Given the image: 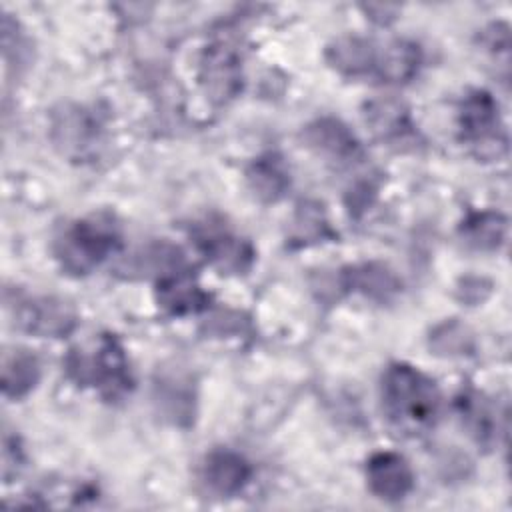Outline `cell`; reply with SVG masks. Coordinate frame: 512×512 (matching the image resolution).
<instances>
[{
    "mask_svg": "<svg viewBox=\"0 0 512 512\" xmlns=\"http://www.w3.org/2000/svg\"><path fill=\"white\" fill-rule=\"evenodd\" d=\"M380 398L386 420L398 432L422 434L436 422L438 388L434 380L410 364L394 362L384 370Z\"/></svg>",
    "mask_w": 512,
    "mask_h": 512,
    "instance_id": "1",
    "label": "cell"
},
{
    "mask_svg": "<svg viewBox=\"0 0 512 512\" xmlns=\"http://www.w3.org/2000/svg\"><path fill=\"white\" fill-rule=\"evenodd\" d=\"M120 248V230L112 216L92 214L68 226L54 244L62 270L74 276L92 272Z\"/></svg>",
    "mask_w": 512,
    "mask_h": 512,
    "instance_id": "2",
    "label": "cell"
},
{
    "mask_svg": "<svg viewBox=\"0 0 512 512\" xmlns=\"http://www.w3.org/2000/svg\"><path fill=\"white\" fill-rule=\"evenodd\" d=\"M66 366L74 380L96 386L98 392L112 402L124 398L134 386L126 352L112 334L100 336L92 356H84L82 350H72Z\"/></svg>",
    "mask_w": 512,
    "mask_h": 512,
    "instance_id": "3",
    "label": "cell"
},
{
    "mask_svg": "<svg viewBox=\"0 0 512 512\" xmlns=\"http://www.w3.org/2000/svg\"><path fill=\"white\" fill-rule=\"evenodd\" d=\"M460 136L476 148H492L496 156L506 150V134L500 122L498 102L486 90H472L460 104Z\"/></svg>",
    "mask_w": 512,
    "mask_h": 512,
    "instance_id": "4",
    "label": "cell"
},
{
    "mask_svg": "<svg viewBox=\"0 0 512 512\" xmlns=\"http://www.w3.org/2000/svg\"><path fill=\"white\" fill-rule=\"evenodd\" d=\"M194 242L198 250L224 272H244L254 260L252 246L232 234L220 222H202L194 228Z\"/></svg>",
    "mask_w": 512,
    "mask_h": 512,
    "instance_id": "5",
    "label": "cell"
},
{
    "mask_svg": "<svg viewBox=\"0 0 512 512\" xmlns=\"http://www.w3.org/2000/svg\"><path fill=\"white\" fill-rule=\"evenodd\" d=\"M200 84L218 104L232 100L242 88L240 54L226 42H214L206 48L200 64Z\"/></svg>",
    "mask_w": 512,
    "mask_h": 512,
    "instance_id": "6",
    "label": "cell"
},
{
    "mask_svg": "<svg viewBox=\"0 0 512 512\" xmlns=\"http://www.w3.org/2000/svg\"><path fill=\"white\" fill-rule=\"evenodd\" d=\"M366 480L370 492L386 502L404 500L414 488V472L396 452L372 454L366 462Z\"/></svg>",
    "mask_w": 512,
    "mask_h": 512,
    "instance_id": "7",
    "label": "cell"
},
{
    "mask_svg": "<svg viewBox=\"0 0 512 512\" xmlns=\"http://www.w3.org/2000/svg\"><path fill=\"white\" fill-rule=\"evenodd\" d=\"M306 144L320 156L336 164H350L362 156L360 142L336 118H318L304 128Z\"/></svg>",
    "mask_w": 512,
    "mask_h": 512,
    "instance_id": "8",
    "label": "cell"
},
{
    "mask_svg": "<svg viewBox=\"0 0 512 512\" xmlns=\"http://www.w3.org/2000/svg\"><path fill=\"white\" fill-rule=\"evenodd\" d=\"M252 478V466L234 450H214L202 464L204 484L218 496H236Z\"/></svg>",
    "mask_w": 512,
    "mask_h": 512,
    "instance_id": "9",
    "label": "cell"
},
{
    "mask_svg": "<svg viewBox=\"0 0 512 512\" xmlns=\"http://www.w3.org/2000/svg\"><path fill=\"white\" fill-rule=\"evenodd\" d=\"M16 316L28 332L38 336H64L76 324L72 308L56 298H32L18 308Z\"/></svg>",
    "mask_w": 512,
    "mask_h": 512,
    "instance_id": "10",
    "label": "cell"
},
{
    "mask_svg": "<svg viewBox=\"0 0 512 512\" xmlns=\"http://www.w3.org/2000/svg\"><path fill=\"white\" fill-rule=\"evenodd\" d=\"M364 116L374 136L382 142L400 146L416 134L408 110L394 98H378L368 102Z\"/></svg>",
    "mask_w": 512,
    "mask_h": 512,
    "instance_id": "11",
    "label": "cell"
},
{
    "mask_svg": "<svg viewBox=\"0 0 512 512\" xmlns=\"http://www.w3.org/2000/svg\"><path fill=\"white\" fill-rule=\"evenodd\" d=\"M156 300L166 312L182 316L204 310L210 304V294H206L188 274L172 270L158 280Z\"/></svg>",
    "mask_w": 512,
    "mask_h": 512,
    "instance_id": "12",
    "label": "cell"
},
{
    "mask_svg": "<svg viewBox=\"0 0 512 512\" xmlns=\"http://www.w3.org/2000/svg\"><path fill=\"white\" fill-rule=\"evenodd\" d=\"M326 58L344 76H368L372 72L376 74L380 52L372 40L342 36L328 46Z\"/></svg>",
    "mask_w": 512,
    "mask_h": 512,
    "instance_id": "13",
    "label": "cell"
},
{
    "mask_svg": "<svg viewBox=\"0 0 512 512\" xmlns=\"http://www.w3.org/2000/svg\"><path fill=\"white\" fill-rule=\"evenodd\" d=\"M250 190L262 202L280 200L290 188V172L284 158L276 152L258 156L246 170Z\"/></svg>",
    "mask_w": 512,
    "mask_h": 512,
    "instance_id": "14",
    "label": "cell"
},
{
    "mask_svg": "<svg viewBox=\"0 0 512 512\" xmlns=\"http://www.w3.org/2000/svg\"><path fill=\"white\" fill-rule=\"evenodd\" d=\"M52 130L56 134V142L66 150L84 152L94 144V140H98L100 122L90 110L66 108L64 112L56 114Z\"/></svg>",
    "mask_w": 512,
    "mask_h": 512,
    "instance_id": "15",
    "label": "cell"
},
{
    "mask_svg": "<svg viewBox=\"0 0 512 512\" xmlns=\"http://www.w3.org/2000/svg\"><path fill=\"white\" fill-rule=\"evenodd\" d=\"M344 286L382 302L400 292V280L396 274L388 266L376 262L354 266L344 272Z\"/></svg>",
    "mask_w": 512,
    "mask_h": 512,
    "instance_id": "16",
    "label": "cell"
},
{
    "mask_svg": "<svg viewBox=\"0 0 512 512\" xmlns=\"http://www.w3.org/2000/svg\"><path fill=\"white\" fill-rule=\"evenodd\" d=\"M420 66V50L414 42L394 40L382 48L378 58L376 76L384 82H406L410 80Z\"/></svg>",
    "mask_w": 512,
    "mask_h": 512,
    "instance_id": "17",
    "label": "cell"
},
{
    "mask_svg": "<svg viewBox=\"0 0 512 512\" xmlns=\"http://www.w3.org/2000/svg\"><path fill=\"white\" fill-rule=\"evenodd\" d=\"M462 240L476 250H496L506 236V218L498 212H472L460 226Z\"/></svg>",
    "mask_w": 512,
    "mask_h": 512,
    "instance_id": "18",
    "label": "cell"
},
{
    "mask_svg": "<svg viewBox=\"0 0 512 512\" xmlns=\"http://www.w3.org/2000/svg\"><path fill=\"white\" fill-rule=\"evenodd\" d=\"M334 232L328 226V220L324 216V210L316 202H304L298 206L296 216L292 220L290 230V244L296 246H308L312 242H322L326 238H332Z\"/></svg>",
    "mask_w": 512,
    "mask_h": 512,
    "instance_id": "19",
    "label": "cell"
},
{
    "mask_svg": "<svg viewBox=\"0 0 512 512\" xmlns=\"http://www.w3.org/2000/svg\"><path fill=\"white\" fill-rule=\"evenodd\" d=\"M38 376H40V370H38L36 358L28 352H14L10 358L4 360V370H2L4 394L10 398H20L28 394L38 382Z\"/></svg>",
    "mask_w": 512,
    "mask_h": 512,
    "instance_id": "20",
    "label": "cell"
},
{
    "mask_svg": "<svg viewBox=\"0 0 512 512\" xmlns=\"http://www.w3.org/2000/svg\"><path fill=\"white\" fill-rule=\"evenodd\" d=\"M458 412L468 426V430L474 434V438L488 446L494 440V414L486 400H482L480 394L468 390L458 398Z\"/></svg>",
    "mask_w": 512,
    "mask_h": 512,
    "instance_id": "21",
    "label": "cell"
}]
</instances>
